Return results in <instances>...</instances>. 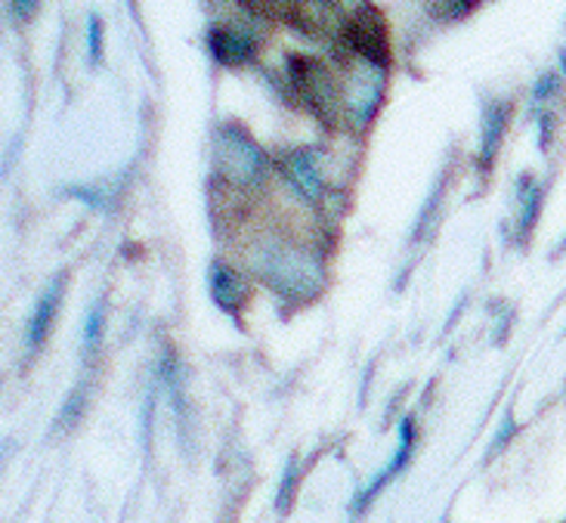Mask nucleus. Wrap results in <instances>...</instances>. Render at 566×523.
Returning a JSON list of instances; mask_svg holds the SVG:
<instances>
[{
	"mask_svg": "<svg viewBox=\"0 0 566 523\" xmlns=\"http://www.w3.org/2000/svg\"><path fill=\"white\" fill-rule=\"evenodd\" d=\"M285 177L289 184L297 189V196L306 201H319L325 196V180H322V170L316 165L313 153L297 149L285 158Z\"/></svg>",
	"mask_w": 566,
	"mask_h": 523,
	"instance_id": "nucleus-5",
	"label": "nucleus"
},
{
	"mask_svg": "<svg viewBox=\"0 0 566 523\" xmlns=\"http://www.w3.org/2000/svg\"><path fill=\"white\" fill-rule=\"evenodd\" d=\"M103 307L96 304V307H91V313H87V323H84V347L87 351H93L96 347V341H99V335H103Z\"/></svg>",
	"mask_w": 566,
	"mask_h": 523,
	"instance_id": "nucleus-12",
	"label": "nucleus"
},
{
	"mask_svg": "<svg viewBox=\"0 0 566 523\" xmlns=\"http://www.w3.org/2000/svg\"><path fill=\"white\" fill-rule=\"evenodd\" d=\"M211 297H214L220 310L239 313V307L245 304L248 297L245 279L239 276V273H232L230 266L214 263V266H211Z\"/></svg>",
	"mask_w": 566,
	"mask_h": 523,
	"instance_id": "nucleus-6",
	"label": "nucleus"
},
{
	"mask_svg": "<svg viewBox=\"0 0 566 523\" xmlns=\"http://www.w3.org/2000/svg\"><path fill=\"white\" fill-rule=\"evenodd\" d=\"M208 46L223 65H242L258 53V41L245 29H232V25H214L208 31Z\"/></svg>",
	"mask_w": 566,
	"mask_h": 523,
	"instance_id": "nucleus-4",
	"label": "nucleus"
},
{
	"mask_svg": "<svg viewBox=\"0 0 566 523\" xmlns=\"http://www.w3.org/2000/svg\"><path fill=\"white\" fill-rule=\"evenodd\" d=\"M217 170L220 177L232 186H258L266 170L261 146L254 139L242 134L239 127H220L217 134Z\"/></svg>",
	"mask_w": 566,
	"mask_h": 523,
	"instance_id": "nucleus-2",
	"label": "nucleus"
},
{
	"mask_svg": "<svg viewBox=\"0 0 566 523\" xmlns=\"http://www.w3.org/2000/svg\"><path fill=\"white\" fill-rule=\"evenodd\" d=\"M60 294H62V282L56 279L44 294H41V301H38V307L31 313L29 320V347L31 351H38L41 344L46 341V332H50V325L56 320V307H60Z\"/></svg>",
	"mask_w": 566,
	"mask_h": 523,
	"instance_id": "nucleus-7",
	"label": "nucleus"
},
{
	"mask_svg": "<svg viewBox=\"0 0 566 523\" xmlns=\"http://www.w3.org/2000/svg\"><path fill=\"white\" fill-rule=\"evenodd\" d=\"M557 87H560V75H557V72H552V75H545L542 81H538L536 91L533 93H536V100L542 103V100H548L552 93H557Z\"/></svg>",
	"mask_w": 566,
	"mask_h": 523,
	"instance_id": "nucleus-14",
	"label": "nucleus"
},
{
	"mask_svg": "<svg viewBox=\"0 0 566 523\" xmlns=\"http://www.w3.org/2000/svg\"><path fill=\"white\" fill-rule=\"evenodd\" d=\"M34 7H38V3H25V0H15V3H7V13L15 15V19H22V15L34 13Z\"/></svg>",
	"mask_w": 566,
	"mask_h": 523,
	"instance_id": "nucleus-15",
	"label": "nucleus"
},
{
	"mask_svg": "<svg viewBox=\"0 0 566 523\" xmlns=\"http://www.w3.org/2000/svg\"><path fill=\"white\" fill-rule=\"evenodd\" d=\"M412 443H415V421H412V418H402V425H399V449H397V456H394V462L384 468L381 478H378V480H375V483H371V487H368V493L363 495V502H359V505H368V499L378 493L384 483L394 478L399 468L406 464V459H409V452H412Z\"/></svg>",
	"mask_w": 566,
	"mask_h": 523,
	"instance_id": "nucleus-9",
	"label": "nucleus"
},
{
	"mask_svg": "<svg viewBox=\"0 0 566 523\" xmlns=\"http://www.w3.org/2000/svg\"><path fill=\"white\" fill-rule=\"evenodd\" d=\"M87 50H91V62H99L103 56V22L91 15V31H87Z\"/></svg>",
	"mask_w": 566,
	"mask_h": 523,
	"instance_id": "nucleus-13",
	"label": "nucleus"
},
{
	"mask_svg": "<svg viewBox=\"0 0 566 523\" xmlns=\"http://www.w3.org/2000/svg\"><path fill=\"white\" fill-rule=\"evenodd\" d=\"M474 0H452V3H428V13L437 19H459L474 10Z\"/></svg>",
	"mask_w": 566,
	"mask_h": 523,
	"instance_id": "nucleus-11",
	"label": "nucleus"
},
{
	"mask_svg": "<svg viewBox=\"0 0 566 523\" xmlns=\"http://www.w3.org/2000/svg\"><path fill=\"white\" fill-rule=\"evenodd\" d=\"M248 263L258 276L273 285L279 294L285 297H297L306 301L322 289V263L306 251V248L294 245L289 239H263L254 245V251L248 254Z\"/></svg>",
	"mask_w": 566,
	"mask_h": 523,
	"instance_id": "nucleus-1",
	"label": "nucleus"
},
{
	"mask_svg": "<svg viewBox=\"0 0 566 523\" xmlns=\"http://www.w3.org/2000/svg\"><path fill=\"white\" fill-rule=\"evenodd\" d=\"M291 84L301 91L304 103L313 112H319L322 118H335V112L344 106V93L337 87L335 75L328 72V65L313 56H294L289 62Z\"/></svg>",
	"mask_w": 566,
	"mask_h": 523,
	"instance_id": "nucleus-3",
	"label": "nucleus"
},
{
	"mask_svg": "<svg viewBox=\"0 0 566 523\" xmlns=\"http://www.w3.org/2000/svg\"><path fill=\"white\" fill-rule=\"evenodd\" d=\"M542 211V186L533 177L521 180V232L530 236V230L536 227V217Z\"/></svg>",
	"mask_w": 566,
	"mask_h": 523,
	"instance_id": "nucleus-10",
	"label": "nucleus"
},
{
	"mask_svg": "<svg viewBox=\"0 0 566 523\" xmlns=\"http://www.w3.org/2000/svg\"><path fill=\"white\" fill-rule=\"evenodd\" d=\"M507 124V106L505 103H492L483 115V139H480V161H483V170L492 168V158L502 146V134H505Z\"/></svg>",
	"mask_w": 566,
	"mask_h": 523,
	"instance_id": "nucleus-8",
	"label": "nucleus"
}]
</instances>
